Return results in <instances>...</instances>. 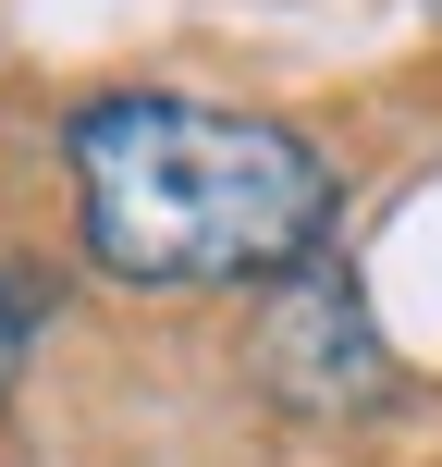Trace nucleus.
Returning <instances> with one entry per match:
<instances>
[{"instance_id":"obj_1","label":"nucleus","mask_w":442,"mask_h":467,"mask_svg":"<svg viewBox=\"0 0 442 467\" xmlns=\"http://www.w3.org/2000/svg\"><path fill=\"white\" fill-rule=\"evenodd\" d=\"M74 234L136 296H221V283H283L332 246L344 172L307 123L233 111L185 87H111L62 123Z\"/></svg>"},{"instance_id":"obj_2","label":"nucleus","mask_w":442,"mask_h":467,"mask_svg":"<svg viewBox=\"0 0 442 467\" xmlns=\"http://www.w3.org/2000/svg\"><path fill=\"white\" fill-rule=\"evenodd\" d=\"M258 381H271L295 419H381V406L406 394L394 332H381L369 283H356L332 246L271 283V307H258Z\"/></svg>"},{"instance_id":"obj_3","label":"nucleus","mask_w":442,"mask_h":467,"mask_svg":"<svg viewBox=\"0 0 442 467\" xmlns=\"http://www.w3.org/2000/svg\"><path fill=\"white\" fill-rule=\"evenodd\" d=\"M25 357H37V283L0 258V406H13V381H25Z\"/></svg>"}]
</instances>
